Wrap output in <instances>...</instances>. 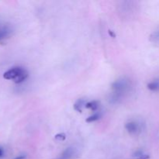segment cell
I'll return each mask as SVG.
<instances>
[{
	"mask_svg": "<svg viewBox=\"0 0 159 159\" xmlns=\"http://www.w3.org/2000/svg\"><path fill=\"white\" fill-rule=\"evenodd\" d=\"M85 103H86V102H85V99H79L74 103L75 110H76V111L79 112V113H82V108H83V107H85Z\"/></svg>",
	"mask_w": 159,
	"mask_h": 159,
	"instance_id": "cell-4",
	"label": "cell"
},
{
	"mask_svg": "<svg viewBox=\"0 0 159 159\" xmlns=\"http://www.w3.org/2000/svg\"><path fill=\"white\" fill-rule=\"evenodd\" d=\"M100 116H101L100 113H93V115H91V116H89L88 118H86L85 121H86L87 123H93V122H95V121H97L98 120H99Z\"/></svg>",
	"mask_w": 159,
	"mask_h": 159,
	"instance_id": "cell-9",
	"label": "cell"
},
{
	"mask_svg": "<svg viewBox=\"0 0 159 159\" xmlns=\"http://www.w3.org/2000/svg\"><path fill=\"white\" fill-rule=\"evenodd\" d=\"M60 159H61V158H60Z\"/></svg>",
	"mask_w": 159,
	"mask_h": 159,
	"instance_id": "cell-15",
	"label": "cell"
},
{
	"mask_svg": "<svg viewBox=\"0 0 159 159\" xmlns=\"http://www.w3.org/2000/svg\"><path fill=\"white\" fill-rule=\"evenodd\" d=\"M54 139L59 141H63L66 139V134L64 133H59L54 136Z\"/></svg>",
	"mask_w": 159,
	"mask_h": 159,
	"instance_id": "cell-10",
	"label": "cell"
},
{
	"mask_svg": "<svg viewBox=\"0 0 159 159\" xmlns=\"http://www.w3.org/2000/svg\"><path fill=\"white\" fill-rule=\"evenodd\" d=\"M3 155H4V150H3L2 148L0 147V158H2Z\"/></svg>",
	"mask_w": 159,
	"mask_h": 159,
	"instance_id": "cell-13",
	"label": "cell"
},
{
	"mask_svg": "<svg viewBox=\"0 0 159 159\" xmlns=\"http://www.w3.org/2000/svg\"><path fill=\"white\" fill-rule=\"evenodd\" d=\"M74 155V149L72 148H68L63 152L61 155V159H69Z\"/></svg>",
	"mask_w": 159,
	"mask_h": 159,
	"instance_id": "cell-6",
	"label": "cell"
},
{
	"mask_svg": "<svg viewBox=\"0 0 159 159\" xmlns=\"http://www.w3.org/2000/svg\"><path fill=\"white\" fill-rule=\"evenodd\" d=\"M125 129L130 134H138L141 131V126L136 121H130L125 124Z\"/></svg>",
	"mask_w": 159,
	"mask_h": 159,
	"instance_id": "cell-3",
	"label": "cell"
},
{
	"mask_svg": "<svg viewBox=\"0 0 159 159\" xmlns=\"http://www.w3.org/2000/svg\"><path fill=\"white\" fill-rule=\"evenodd\" d=\"M111 87L113 89V94L110 96V102L116 103L120 100V99L125 93L129 92L130 87H131V83L129 79L124 78V79L115 81L112 84Z\"/></svg>",
	"mask_w": 159,
	"mask_h": 159,
	"instance_id": "cell-1",
	"label": "cell"
},
{
	"mask_svg": "<svg viewBox=\"0 0 159 159\" xmlns=\"http://www.w3.org/2000/svg\"><path fill=\"white\" fill-rule=\"evenodd\" d=\"M99 102L98 101L93 100V101H90V102H87L85 103V107L87 109H89L91 110L92 111H96L99 108Z\"/></svg>",
	"mask_w": 159,
	"mask_h": 159,
	"instance_id": "cell-5",
	"label": "cell"
},
{
	"mask_svg": "<svg viewBox=\"0 0 159 159\" xmlns=\"http://www.w3.org/2000/svg\"><path fill=\"white\" fill-rule=\"evenodd\" d=\"M148 158H149V156L144 157V158H138V159H148Z\"/></svg>",
	"mask_w": 159,
	"mask_h": 159,
	"instance_id": "cell-14",
	"label": "cell"
},
{
	"mask_svg": "<svg viewBox=\"0 0 159 159\" xmlns=\"http://www.w3.org/2000/svg\"><path fill=\"white\" fill-rule=\"evenodd\" d=\"M28 75L29 73L24 68L16 66L6 71L3 74V78L7 80H12L16 84H20L27 79Z\"/></svg>",
	"mask_w": 159,
	"mask_h": 159,
	"instance_id": "cell-2",
	"label": "cell"
},
{
	"mask_svg": "<svg viewBox=\"0 0 159 159\" xmlns=\"http://www.w3.org/2000/svg\"><path fill=\"white\" fill-rule=\"evenodd\" d=\"M148 89L151 91L156 92L159 90V80H155L153 82H151L148 84Z\"/></svg>",
	"mask_w": 159,
	"mask_h": 159,
	"instance_id": "cell-8",
	"label": "cell"
},
{
	"mask_svg": "<svg viewBox=\"0 0 159 159\" xmlns=\"http://www.w3.org/2000/svg\"><path fill=\"white\" fill-rule=\"evenodd\" d=\"M151 37H152V40H153L154 41H158V40H159V31L154 33V34L151 36Z\"/></svg>",
	"mask_w": 159,
	"mask_h": 159,
	"instance_id": "cell-11",
	"label": "cell"
},
{
	"mask_svg": "<svg viewBox=\"0 0 159 159\" xmlns=\"http://www.w3.org/2000/svg\"><path fill=\"white\" fill-rule=\"evenodd\" d=\"M108 33H109V35H110L111 37H113V38H114V37H116V34H115L113 30H109Z\"/></svg>",
	"mask_w": 159,
	"mask_h": 159,
	"instance_id": "cell-12",
	"label": "cell"
},
{
	"mask_svg": "<svg viewBox=\"0 0 159 159\" xmlns=\"http://www.w3.org/2000/svg\"><path fill=\"white\" fill-rule=\"evenodd\" d=\"M11 33V29L8 26H4V27L1 28L0 29V40H3V39L6 38V37L10 34Z\"/></svg>",
	"mask_w": 159,
	"mask_h": 159,
	"instance_id": "cell-7",
	"label": "cell"
}]
</instances>
